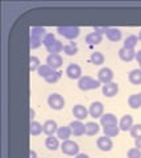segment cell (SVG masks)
<instances>
[{
    "label": "cell",
    "mask_w": 141,
    "mask_h": 158,
    "mask_svg": "<svg viewBox=\"0 0 141 158\" xmlns=\"http://www.w3.org/2000/svg\"><path fill=\"white\" fill-rule=\"evenodd\" d=\"M48 104H49V107L52 108V110L60 111L65 107V99L62 95H60V94L53 92L49 95V98H48Z\"/></svg>",
    "instance_id": "7a4b0ae2"
},
{
    "label": "cell",
    "mask_w": 141,
    "mask_h": 158,
    "mask_svg": "<svg viewBox=\"0 0 141 158\" xmlns=\"http://www.w3.org/2000/svg\"><path fill=\"white\" fill-rule=\"evenodd\" d=\"M139 96H140V100H141V92H140V94H139Z\"/></svg>",
    "instance_id": "f6af8a7d"
},
{
    "label": "cell",
    "mask_w": 141,
    "mask_h": 158,
    "mask_svg": "<svg viewBox=\"0 0 141 158\" xmlns=\"http://www.w3.org/2000/svg\"><path fill=\"white\" fill-rule=\"evenodd\" d=\"M66 75L70 79H81L82 78V69L77 63H70L66 69Z\"/></svg>",
    "instance_id": "9c48e42d"
},
{
    "label": "cell",
    "mask_w": 141,
    "mask_h": 158,
    "mask_svg": "<svg viewBox=\"0 0 141 158\" xmlns=\"http://www.w3.org/2000/svg\"><path fill=\"white\" fill-rule=\"evenodd\" d=\"M106 36H107V38H108L110 41L118 42V41L121 40V32H120V29H118V28H108Z\"/></svg>",
    "instance_id": "ac0fdd59"
},
{
    "label": "cell",
    "mask_w": 141,
    "mask_h": 158,
    "mask_svg": "<svg viewBox=\"0 0 141 158\" xmlns=\"http://www.w3.org/2000/svg\"><path fill=\"white\" fill-rule=\"evenodd\" d=\"M73 115H74V117H77V120H85V118L90 115L89 113V110L85 107V106H82V104H77L73 107Z\"/></svg>",
    "instance_id": "4fadbf2b"
},
{
    "label": "cell",
    "mask_w": 141,
    "mask_h": 158,
    "mask_svg": "<svg viewBox=\"0 0 141 158\" xmlns=\"http://www.w3.org/2000/svg\"><path fill=\"white\" fill-rule=\"evenodd\" d=\"M90 61H91L92 65H96V66L103 65V63H104V56H103V53H100V52H94V53H91Z\"/></svg>",
    "instance_id": "603a6c76"
},
{
    "label": "cell",
    "mask_w": 141,
    "mask_h": 158,
    "mask_svg": "<svg viewBox=\"0 0 141 158\" xmlns=\"http://www.w3.org/2000/svg\"><path fill=\"white\" fill-rule=\"evenodd\" d=\"M127 157L128 158H141V150L137 149V148H132V149H129L128 153H127Z\"/></svg>",
    "instance_id": "d590c367"
},
{
    "label": "cell",
    "mask_w": 141,
    "mask_h": 158,
    "mask_svg": "<svg viewBox=\"0 0 141 158\" xmlns=\"http://www.w3.org/2000/svg\"><path fill=\"white\" fill-rule=\"evenodd\" d=\"M96 146H98L102 152H110L114 148V142L111 140V137L102 136L96 140Z\"/></svg>",
    "instance_id": "52a82bcc"
},
{
    "label": "cell",
    "mask_w": 141,
    "mask_h": 158,
    "mask_svg": "<svg viewBox=\"0 0 141 158\" xmlns=\"http://www.w3.org/2000/svg\"><path fill=\"white\" fill-rule=\"evenodd\" d=\"M54 71H56V70H53V69H52L50 66H48V65H41V66H40V69L37 70L38 75H40L41 78H44V79L48 78V77L50 75V74H53Z\"/></svg>",
    "instance_id": "f1b7e54d"
},
{
    "label": "cell",
    "mask_w": 141,
    "mask_h": 158,
    "mask_svg": "<svg viewBox=\"0 0 141 158\" xmlns=\"http://www.w3.org/2000/svg\"><path fill=\"white\" fill-rule=\"evenodd\" d=\"M46 36V31L42 27H33L31 28V37H37V38H44Z\"/></svg>",
    "instance_id": "83f0119b"
},
{
    "label": "cell",
    "mask_w": 141,
    "mask_h": 158,
    "mask_svg": "<svg viewBox=\"0 0 141 158\" xmlns=\"http://www.w3.org/2000/svg\"><path fill=\"white\" fill-rule=\"evenodd\" d=\"M119 57L121 61H124V62H131L132 59L136 58V52H135V49H128V48H121L120 50H119Z\"/></svg>",
    "instance_id": "5bb4252c"
},
{
    "label": "cell",
    "mask_w": 141,
    "mask_h": 158,
    "mask_svg": "<svg viewBox=\"0 0 141 158\" xmlns=\"http://www.w3.org/2000/svg\"><path fill=\"white\" fill-rule=\"evenodd\" d=\"M42 132H44V128L40 123L31 121V125H29V133H31V136H38V135H41Z\"/></svg>",
    "instance_id": "cb8c5ba5"
},
{
    "label": "cell",
    "mask_w": 141,
    "mask_h": 158,
    "mask_svg": "<svg viewBox=\"0 0 141 158\" xmlns=\"http://www.w3.org/2000/svg\"><path fill=\"white\" fill-rule=\"evenodd\" d=\"M114 79V71L111 70L110 67H103L100 69L98 73V81L102 85H108V83L112 82Z\"/></svg>",
    "instance_id": "5b68a950"
},
{
    "label": "cell",
    "mask_w": 141,
    "mask_h": 158,
    "mask_svg": "<svg viewBox=\"0 0 141 158\" xmlns=\"http://www.w3.org/2000/svg\"><path fill=\"white\" fill-rule=\"evenodd\" d=\"M42 128H44V133L46 136H54V133H57L60 127L57 125V123L54 120H46L42 124Z\"/></svg>",
    "instance_id": "9a60e30c"
},
{
    "label": "cell",
    "mask_w": 141,
    "mask_h": 158,
    "mask_svg": "<svg viewBox=\"0 0 141 158\" xmlns=\"http://www.w3.org/2000/svg\"><path fill=\"white\" fill-rule=\"evenodd\" d=\"M46 50L49 52L50 54H58V53H61L62 50H64V45H62V42H61V41L56 40V41L53 42L52 45H49V46L46 48Z\"/></svg>",
    "instance_id": "d4e9b609"
},
{
    "label": "cell",
    "mask_w": 141,
    "mask_h": 158,
    "mask_svg": "<svg viewBox=\"0 0 141 158\" xmlns=\"http://www.w3.org/2000/svg\"><path fill=\"white\" fill-rule=\"evenodd\" d=\"M31 48L32 49H37V48H40L41 46V44H42V40L41 38H37V37H31Z\"/></svg>",
    "instance_id": "8d00e7d4"
},
{
    "label": "cell",
    "mask_w": 141,
    "mask_h": 158,
    "mask_svg": "<svg viewBox=\"0 0 141 158\" xmlns=\"http://www.w3.org/2000/svg\"><path fill=\"white\" fill-rule=\"evenodd\" d=\"M129 133H131V136H132L135 140H136V138H139V137H141V124L133 125L132 128H131Z\"/></svg>",
    "instance_id": "836d02e7"
},
{
    "label": "cell",
    "mask_w": 141,
    "mask_h": 158,
    "mask_svg": "<svg viewBox=\"0 0 141 158\" xmlns=\"http://www.w3.org/2000/svg\"><path fill=\"white\" fill-rule=\"evenodd\" d=\"M56 41V37H54V34H52V33H46V36L42 38V45L48 48L49 45H52L53 42Z\"/></svg>",
    "instance_id": "d6a6232c"
},
{
    "label": "cell",
    "mask_w": 141,
    "mask_h": 158,
    "mask_svg": "<svg viewBox=\"0 0 141 158\" xmlns=\"http://www.w3.org/2000/svg\"><path fill=\"white\" fill-rule=\"evenodd\" d=\"M70 129L71 133L74 136H82V135H86V125L82 123L81 120H75V121H71L70 124Z\"/></svg>",
    "instance_id": "8fae6325"
},
{
    "label": "cell",
    "mask_w": 141,
    "mask_h": 158,
    "mask_svg": "<svg viewBox=\"0 0 141 158\" xmlns=\"http://www.w3.org/2000/svg\"><path fill=\"white\" fill-rule=\"evenodd\" d=\"M99 124H96L94 121H90L86 124V135L87 136H95L99 132Z\"/></svg>",
    "instance_id": "484cf974"
},
{
    "label": "cell",
    "mask_w": 141,
    "mask_h": 158,
    "mask_svg": "<svg viewBox=\"0 0 141 158\" xmlns=\"http://www.w3.org/2000/svg\"><path fill=\"white\" fill-rule=\"evenodd\" d=\"M71 135L73 133H71L70 127H60L57 131V137L62 141H67L71 137Z\"/></svg>",
    "instance_id": "d6986e66"
},
{
    "label": "cell",
    "mask_w": 141,
    "mask_h": 158,
    "mask_svg": "<svg viewBox=\"0 0 141 158\" xmlns=\"http://www.w3.org/2000/svg\"><path fill=\"white\" fill-rule=\"evenodd\" d=\"M100 125L103 128L115 127V125H119V121H118V118H116V116L112 115V113H104V115L100 117Z\"/></svg>",
    "instance_id": "7c38bea8"
},
{
    "label": "cell",
    "mask_w": 141,
    "mask_h": 158,
    "mask_svg": "<svg viewBox=\"0 0 141 158\" xmlns=\"http://www.w3.org/2000/svg\"><path fill=\"white\" fill-rule=\"evenodd\" d=\"M139 41H141V31H140V33H139Z\"/></svg>",
    "instance_id": "ee69618b"
},
{
    "label": "cell",
    "mask_w": 141,
    "mask_h": 158,
    "mask_svg": "<svg viewBox=\"0 0 141 158\" xmlns=\"http://www.w3.org/2000/svg\"><path fill=\"white\" fill-rule=\"evenodd\" d=\"M128 79L132 85H136V86L141 85V69H135V70L131 71Z\"/></svg>",
    "instance_id": "ffe728a7"
},
{
    "label": "cell",
    "mask_w": 141,
    "mask_h": 158,
    "mask_svg": "<svg viewBox=\"0 0 141 158\" xmlns=\"http://www.w3.org/2000/svg\"><path fill=\"white\" fill-rule=\"evenodd\" d=\"M60 79H61V73L56 70L53 74H50V75L48 77V78H45V81H46L48 83H50V85H54V83H57L58 81H60Z\"/></svg>",
    "instance_id": "1f68e13d"
},
{
    "label": "cell",
    "mask_w": 141,
    "mask_h": 158,
    "mask_svg": "<svg viewBox=\"0 0 141 158\" xmlns=\"http://www.w3.org/2000/svg\"><path fill=\"white\" fill-rule=\"evenodd\" d=\"M75 158H90V157L87 154H85V153H79V154H78Z\"/></svg>",
    "instance_id": "7bdbcfd3"
},
{
    "label": "cell",
    "mask_w": 141,
    "mask_h": 158,
    "mask_svg": "<svg viewBox=\"0 0 141 158\" xmlns=\"http://www.w3.org/2000/svg\"><path fill=\"white\" fill-rule=\"evenodd\" d=\"M139 42V36H135V34H131L127 38L124 40V48L128 49H135V46L137 45Z\"/></svg>",
    "instance_id": "4316f807"
},
{
    "label": "cell",
    "mask_w": 141,
    "mask_h": 158,
    "mask_svg": "<svg viewBox=\"0 0 141 158\" xmlns=\"http://www.w3.org/2000/svg\"><path fill=\"white\" fill-rule=\"evenodd\" d=\"M107 31H108V28H107V27H95V28H94V32L102 34V36H103V34H106Z\"/></svg>",
    "instance_id": "74e56055"
},
{
    "label": "cell",
    "mask_w": 141,
    "mask_h": 158,
    "mask_svg": "<svg viewBox=\"0 0 141 158\" xmlns=\"http://www.w3.org/2000/svg\"><path fill=\"white\" fill-rule=\"evenodd\" d=\"M85 41H86V44H87L89 46L99 45V44L103 41V36H102V34H99V33H96V32H91V33H89V34L86 36Z\"/></svg>",
    "instance_id": "2e32d148"
},
{
    "label": "cell",
    "mask_w": 141,
    "mask_h": 158,
    "mask_svg": "<svg viewBox=\"0 0 141 158\" xmlns=\"http://www.w3.org/2000/svg\"><path fill=\"white\" fill-rule=\"evenodd\" d=\"M29 115H31V121H33V118L36 117V111L31 108V111H29Z\"/></svg>",
    "instance_id": "ab89813d"
},
{
    "label": "cell",
    "mask_w": 141,
    "mask_h": 158,
    "mask_svg": "<svg viewBox=\"0 0 141 158\" xmlns=\"http://www.w3.org/2000/svg\"><path fill=\"white\" fill-rule=\"evenodd\" d=\"M132 127H133V117L131 115H124L123 117L120 118V121H119L120 131L127 132V131H131V128Z\"/></svg>",
    "instance_id": "e0dca14e"
},
{
    "label": "cell",
    "mask_w": 141,
    "mask_h": 158,
    "mask_svg": "<svg viewBox=\"0 0 141 158\" xmlns=\"http://www.w3.org/2000/svg\"><path fill=\"white\" fill-rule=\"evenodd\" d=\"M140 67H141V63H140Z\"/></svg>",
    "instance_id": "bcb514c9"
},
{
    "label": "cell",
    "mask_w": 141,
    "mask_h": 158,
    "mask_svg": "<svg viewBox=\"0 0 141 158\" xmlns=\"http://www.w3.org/2000/svg\"><path fill=\"white\" fill-rule=\"evenodd\" d=\"M135 146L141 150V137H139V138H136L135 140Z\"/></svg>",
    "instance_id": "f35d334b"
},
{
    "label": "cell",
    "mask_w": 141,
    "mask_h": 158,
    "mask_svg": "<svg viewBox=\"0 0 141 158\" xmlns=\"http://www.w3.org/2000/svg\"><path fill=\"white\" fill-rule=\"evenodd\" d=\"M29 63H31V71H36L40 69L41 63H40V59H38L37 57H31V59H29Z\"/></svg>",
    "instance_id": "e575fe53"
},
{
    "label": "cell",
    "mask_w": 141,
    "mask_h": 158,
    "mask_svg": "<svg viewBox=\"0 0 141 158\" xmlns=\"http://www.w3.org/2000/svg\"><path fill=\"white\" fill-rule=\"evenodd\" d=\"M102 83L99 81H95L94 78H91L89 75L82 77L79 81H78V87H79L81 91H90V90H95V88L100 87Z\"/></svg>",
    "instance_id": "6da1fadb"
},
{
    "label": "cell",
    "mask_w": 141,
    "mask_h": 158,
    "mask_svg": "<svg viewBox=\"0 0 141 158\" xmlns=\"http://www.w3.org/2000/svg\"><path fill=\"white\" fill-rule=\"evenodd\" d=\"M104 107L103 104H102L100 102H94V103H91V106L89 108V113H90V116L91 117H94V118H100L102 116L104 115Z\"/></svg>",
    "instance_id": "8992f818"
},
{
    "label": "cell",
    "mask_w": 141,
    "mask_h": 158,
    "mask_svg": "<svg viewBox=\"0 0 141 158\" xmlns=\"http://www.w3.org/2000/svg\"><path fill=\"white\" fill-rule=\"evenodd\" d=\"M64 53L66 54V56H75V54L78 53V46L75 42H70L67 44V45L64 46Z\"/></svg>",
    "instance_id": "f546056e"
},
{
    "label": "cell",
    "mask_w": 141,
    "mask_h": 158,
    "mask_svg": "<svg viewBox=\"0 0 141 158\" xmlns=\"http://www.w3.org/2000/svg\"><path fill=\"white\" fill-rule=\"evenodd\" d=\"M62 63H64V59L60 54H49L46 58V65L50 66L53 70H57V69H60L62 66Z\"/></svg>",
    "instance_id": "ba28073f"
},
{
    "label": "cell",
    "mask_w": 141,
    "mask_h": 158,
    "mask_svg": "<svg viewBox=\"0 0 141 158\" xmlns=\"http://www.w3.org/2000/svg\"><path fill=\"white\" fill-rule=\"evenodd\" d=\"M57 32L67 40H74V38H77L78 36H79V33H81L78 27H66V25L65 27H58Z\"/></svg>",
    "instance_id": "3957f363"
},
{
    "label": "cell",
    "mask_w": 141,
    "mask_h": 158,
    "mask_svg": "<svg viewBox=\"0 0 141 158\" xmlns=\"http://www.w3.org/2000/svg\"><path fill=\"white\" fill-rule=\"evenodd\" d=\"M29 158H37V153L35 150H31L29 152Z\"/></svg>",
    "instance_id": "b9f144b4"
},
{
    "label": "cell",
    "mask_w": 141,
    "mask_h": 158,
    "mask_svg": "<svg viewBox=\"0 0 141 158\" xmlns=\"http://www.w3.org/2000/svg\"><path fill=\"white\" fill-rule=\"evenodd\" d=\"M136 61H137L139 63H141V50H139L137 53H136Z\"/></svg>",
    "instance_id": "60d3db41"
},
{
    "label": "cell",
    "mask_w": 141,
    "mask_h": 158,
    "mask_svg": "<svg viewBox=\"0 0 141 158\" xmlns=\"http://www.w3.org/2000/svg\"><path fill=\"white\" fill-rule=\"evenodd\" d=\"M128 106L132 108V110H139L141 108V100H140V96L139 94H133L128 98Z\"/></svg>",
    "instance_id": "7402d4cb"
},
{
    "label": "cell",
    "mask_w": 141,
    "mask_h": 158,
    "mask_svg": "<svg viewBox=\"0 0 141 158\" xmlns=\"http://www.w3.org/2000/svg\"><path fill=\"white\" fill-rule=\"evenodd\" d=\"M102 92H103V95L106 98H114V96L118 95L119 86L114 82L108 83V85H103V87H102Z\"/></svg>",
    "instance_id": "30bf717a"
},
{
    "label": "cell",
    "mask_w": 141,
    "mask_h": 158,
    "mask_svg": "<svg viewBox=\"0 0 141 158\" xmlns=\"http://www.w3.org/2000/svg\"><path fill=\"white\" fill-rule=\"evenodd\" d=\"M45 146L48 148L49 150H57L60 148V141H58V137L54 136H48L46 140H45Z\"/></svg>",
    "instance_id": "44dd1931"
},
{
    "label": "cell",
    "mask_w": 141,
    "mask_h": 158,
    "mask_svg": "<svg viewBox=\"0 0 141 158\" xmlns=\"http://www.w3.org/2000/svg\"><path fill=\"white\" fill-rule=\"evenodd\" d=\"M103 132H104V136H107V137H116L120 132V128H119V125L107 127V128H103Z\"/></svg>",
    "instance_id": "4dcf8cb0"
},
{
    "label": "cell",
    "mask_w": 141,
    "mask_h": 158,
    "mask_svg": "<svg viewBox=\"0 0 141 158\" xmlns=\"http://www.w3.org/2000/svg\"><path fill=\"white\" fill-rule=\"evenodd\" d=\"M61 150L66 156H78L79 154V146H78L77 142L71 141V140H67V141L62 142Z\"/></svg>",
    "instance_id": "277c9868"
}]
</instances>
